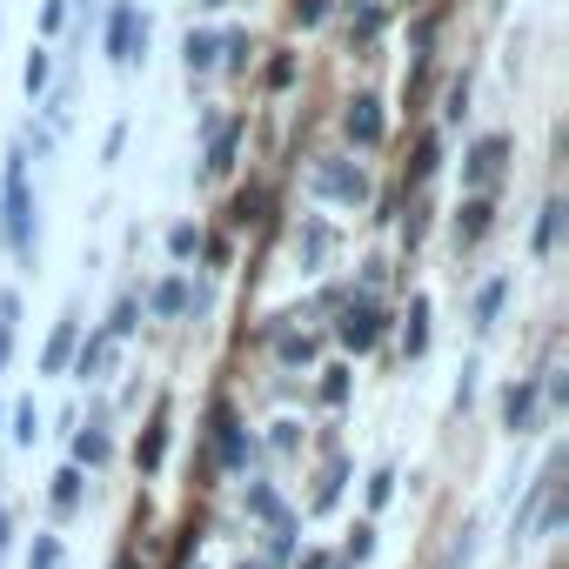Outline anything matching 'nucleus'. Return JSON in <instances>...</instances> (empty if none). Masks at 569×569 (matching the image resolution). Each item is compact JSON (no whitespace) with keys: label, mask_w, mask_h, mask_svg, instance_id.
Here are the masks:
<instances>
[{"label":"nucleus","mask_w":569,"mask_h":569,"mask_svg":"<svg viewBox=\"0 0 569 569\" xmlns=\"http://www.w3.org/2000/svg\"><path fill=\"white\" fill-rule=\"evenodd\" d=\"M309 194L316 201H336V208H362L369 201V168L349 161V154H322L309 168Z\"/></svg>","instance_id":"nucleus-1"},{"label":"nucleus","mask_w":569,"mask_h":569,"mask_svg":"<svg viewBox=\"0 0 569 569\" xmlns=\"http://www.w3.org/2000/svg\"><path fill=\"white\" fill-rule=\"evenodd\" d=\"M8 214H0V234H8L14 254H34V194H28V174H21V154H8Z\"/></svg>","instance_id":"nucleus-2"},{"label":"nucleus","mask_w":569,"mask_h":569,"mask_svg":"<svg viewBox=\"0 0 569 569\" xmlns=\"http://www.w3.org/2000/svg\"><path fill=\"white\" fill-rule=\"evenodd\" d=\"M502 161H509V141H502V134H482V141L462 154V188L489 194V188L502 181Z\"/></svg>","instance_id":"nucleus-3"},{"label":"nucleus","mask_w":569,"mask_h":569,"mask_svg":"<svg viewBox=\"0 0 569 569\" xmlns=\"http://www.w3.org/2000/svg\"><path fill=\"white\" fill-rule=\"evenodd\" d=\"M336 336H342V349L369 356V349L382 342V309H376V302H349V309H342V322H336Z\"/></svg>","instance_id":"nucleus-4"},{"label":"nucleus","mask_w":569,"mask_h":569,"mask_svg":"<svg viewBox=\"0 0 569 569\" xmlns=\"http://www.w3.org/2000/svg\"><path fill=\"white\" fill-rule=\"evenodd\" d=\"M342 134H349L356 148H376V141H382V101H376V94H356V101L342 108Z\"/></svg>","instance_id":"nucleus-5"},{"label":"nucleus","mask_w":569,"mask_h":569,"mask_svg":"<svg viewBox=\"0 0 569 569\" xmlns=\"http://www.w3.org/2000/svg\"><path fill=\"white\" fill-rule=\"evenodd\" d=\"M214 456H221V469H228V476H241V469H248V429H241L228 409H214Z\"/></svg>","instance_id":"nucleus-6"},{"label":"nucleus","mask_w":569,"mask_h":569,"mask_svg":"<svg viewBox=\"0 0 569 569\" xmlns=\"http://www.w3.org/2000/svg\"><path fill=\"white\" fill-rule=\"evenodd\" d=\"M134 34H141L134 0H114V21H108V54H114V68H134Z\"/></svg>","instance_id":"nucleus-7"},{"label":"nucleus","mask_w":569,"mask_h":569,"mask_svg":"<svg viewBox=\"0 0 569 569\" xmlns=\"http://www.w3.org/2000/svg\"><path fill=\"white\" fill-rule=\"evenodd\" d=\"M181 68H188V81H208L221 68V34H188L181 41Z\"/></svg>","instance_id":"nucleus-8"},{"label":"nucleus","mask_w":569,"mask_h":569,"mask_svg":"<svg viewBox=\"0 0 569 569\" xmlns=\"http://www.w3.org/2000/svg\"><path fill=\"white\" fill-rule=\"evenodd\" d=\"M74 349H81V316H61V322H54V336H48L41 369H48V376H61V369L74 362Z\"/></svg>","instance_id":"nucleus-9"},{"label":"nucleus","mask_w":569,"mask_h":569,"mask_svg":"<svg viewBox=\"0 0 569 569\" xmlns=\"http://www.w3.org/2000/svg\"><path fill=\"white\" fill-rule=\"evenodd\" d=\"M489 214H496L489 194H469V201L456 208V248H476V241L489 234Z\"/></svg>","instance_id":"nucleus-10"},{"label":"nucleus","mask_w":569,"mask_h":569,"mask_svg":"<svg viewBox=\"0 0 569 569\" xmlns=\"http://www.w3.org/2000/svg\"><path fill=\"white\" fill-rule=\"evenodd\" d=\"M502 422H509L516 436H522V429L536 422V382H516V389L502 396Z\"/></svg>","instance_id":"nucleus-11"},{"label":"nucleus","mask_w":569,"mask_h":569,"mask_svg":"<svg viewBox=\"0 0 569 569\" xmlns=\"http://www.w3.org/2000/svg\"><path fill=\"white\" fill-rule=\"evenodd\" d=\"M422 349H429V296H416V302H409V329H402V356L416 362Z\"/></svg>","instance_id":"nucleus-12"},{"label":"nucleus","mask_w":569,"mask_h":569,"mask_svg":"<svg viewBox=\"0 0 569 569\" xmlns=\"http://www.w3.org/2000/svg\"><path fill=\"white\" fill-rule=\"evenodd\" d=\"M502 302H509V274H496V281H482V296H476V329H496V316H502Z\"/></svg>","instance_id":"nucleus-13"},{"label":"nucleus","mask_w":569,"mask_h":569,"mask_svg":"<svg viewBox=\"0 0 569 569\" xmlns=\"http://www.w3.org/2000/svg\"><path fill=\"white\" fill-rule=\"evenodd\" d=\"M74 362H81V382H94V376L114 362V336H108V329H101V336H88V349H81Z\"/></svg>","instance_id":"nucleus-14"},{"label":"nucleus","mask_w":569,"mask_h":569,"mask_svg":"<svg viewBox=\"0 0 569 569\" xmlns=\"http://www.w3.org/2000/svg\"><path fill=\"white\" fill-rule=\"evenodd\" d=\"M134 456H141V469H161V456H168V409H154V422H148Z\"/></svg>","instance_id":"nucleus-15"},{"label":"nucleus","mask_w":569,"mask_h":569,"mask_svg":"<svg viewBox=\"0 0 569 569\" xmlns=\"http://www.w3.org/2000/svg\"><path fill=\"white\" fill-rule=\"evenodd\" d=\"M234 148H241V128H221L214 148H208V181H221V174L234 168Z\"/></svg>","instance_id":"nucleus-16"},{"label":"nucleus","mask_w":569,"mask_h":569,"mask_svg":"<svg viewBox=\"0 0 569 569\" xmlns=\"http://www.w3.org/2000/svg\"><path fill=\"white\" fill-rule=\"evenodd\" d=\"M274 356L289 362V369H302V362H316V336H296V329H281V336H274Z\"/></svg>","instance_id":"nucleus-17"},{"label":"nucleus","mask_w":569,"mask_h":569,"mask_svg":"<svg viewBox=\"0 0 569 569\" xmlns=\"http://www.w3.org/2000/svg\"><path fill=\"white\" fill-rule=\"evenodd\" d=\"M48 81H54V61L34 48V54H28V68H21V88H28V101H41V94H48Z\"/></svg>","instance_id":"nucleus-18"},{"label":"nucleus","mask_w":569,"mask_h":569,"mask_svg":"<svg viewBox=\"0 0 569 569\" xmlns=\"http://www.w3.org/2000/svg\"><path fill=\"white\" fill-rule=\"evenodd\" d=\"M296 254H302V268H322V254H329V228L309 221V228L296 234Z\"/></svg>","instance_id":"nucleus-19"},{"label":"nucleus","mask_w":569,"mask_h":569,"mask_svg":"<svg viewBox=\"0 0 569 569\" xmlns=\"http://www.w3.org/2000/svg\"><path fill=\"white\" fill-rule=\"evenodd\" d=\"M108 456H114V442H108L101 429H81V436H74V462H88V469H101Z\"/></svg>","instance_id":"nucleus-20"},{"label":"nucleus","mask_w":569,"mask_h":569,"mask_svg":"<svg viewBox=\"0 0 569 569\" xmlns=\"http://www.w3.org/2000/svg\"><path fill=\"white\" fill-rule=\"evenodd\" d=\"M248 509H254L261 522H289V509H281V496H274L268 482H248Z\"/></svg>","instance_id":"nucleus-21"},{"label":"nucleus","mask_w":569,"mask_h":569,"mask_svg":"<svg viewBox=\"0 0 569 569\" xmlns=\"http://www.w3.org/2000/svg\"><path fill=\"white\" fill-rule=\"evenodd\" d=\"M562 214H569L562 201H542V221H536V254H549V248H556V234H562Z\"/></svg>","instance_id":"nucleus-22"},{"label":"nucleus","mask_w":569,"mask_h":569,"mask_svg":"<svg viewBox=\"0 0 569 569\" xmlns=\"http://www.w3.org/2000/svg\"><path fill=\"white\" fill-rule=\"evenodd\" d=\"M134 329H141V296H121L114 316H108V336L121 342V336H134Z\"/></svg>","instance_id":"nucleus-23"},{"label":"nucleus","mask_w":569,"mask_h":569,"mask_svg":"<svg viewBox=\"0 0 569 569\" xmlns=\"http://www.w3.org/2000/svg\"><path fill=\"white\" fill-rule=\"evenodd\" d=\"M181 309H188V281H181V274H168L161 289H154V316H181Z\"/></svg>","instance_id":"nucleus-24"},{"label":"nucleus","mask_w":569,"mask_h":569,"mask_svg":"<svg viewBox=\"0 0 569 569\" xmlns=\"http://www.w3.org/2000/svg\"><path fill=\"white\" fill-rule=\"evenodd\" d=\"M436 168H442V148H436V134H422V148H416V161H409V181L422 188V181H429Z\"/></svg>","instance_id":"nucleus-25"},{"label":"nucleus","mask_w":569,"mask_h":569,"mask_svg":"<svg viewBox=\"0 0 569 569\" xmlns=\"http://www.w3.org/2000/svg\"><path fill=\"white\" fill-rule=\"evenodd\" d=\"M81 482H88V476H81V462H74V469H61V476H54V509H61V516H68V509H74V502H81Z\"/></svg>","instance_id":"nucleus-26"},{"label":"nucleus","mask_w":569,"mask_h":569,"mask_svg":"<svg viewBox=\"0 0 569 569\" xmlns=\"http://www.w3.org/2000/svg\"><path fill=\"white\" fill-rule=\"evenodd\" d=\"M376 556V522H356V536H349V549H342V562L356 569V562H369Z\"/></svg>","instance_id":"nucleus-27"},{"label":"nucleus","mask_w":569,"mask_h":569,"mask_svg":"<svg viewBox=\"0 0 569 569\" xmlns=\"http://www.w3.org/2000/svg\"><path fill=\"white\" fill-rule=\"evenodd\" d=\"M221 68H228V74L248 68V34H221Z\"/></svg>","instance_id":"nucleus-28"},{"label":"nucleus","mask_w":569,"mask_h":569,"mask_svg":"<svg viewBox=\"0 0 569 569\" xmlns=\"http://www.w3.org/2000/svg\"><path fill=\"white\" fill-rule=\"evenodd\" d=\"M261 208H268V194H261V188H248V194H234V228H248V221H261Z\"/></svg>","instance_id":"nucleus-29"},{"label":"nucleus","mask_w":569,"mask_h":569,"mask_svg":"<svg viewBox=\"0 0 569 569\" xmlns=\"http://www.w3.org/2000/svg\"><path fill=\"white\" fill-rule=\"evenodd\" d=\"M28 569H61V536H34V556Z\"/></svg>","instance_id":"nucleus-30"},{"label":"nucleus","mask_w":569,"mask_h":569,"mask_svg":"<svg viewBox=\"0 0 569 569\" xmlns=\"http://www.w3.org/2000/svg\"><path fill=\"white\" fill-rule=\"evenodd\" d=\"M289 14H296V28L309 34V28H322V21H329V0H296Z\"/></svg>","instance_id":"nucleus-31"},{"label":"nucleus","mask_w":569,"mask_h":569,"mask_svg":"<svg viewBox=\"0 0 569 569\" xmlns=\"http://www.w3.org/2000/svg\"><path fill=\"white\" fill-rule=\"evenodd\" d=\"M194 248H201V234H194L188 221H181V228H168V254H174V261H188Z\"/></svg>","instance_id":"nucleus-32"},{"label":"nucleus","mask_w":569,"mask_h":569,"mask_svg":"<svg viewBox=\"0 0 569 569\" xmlns=\"http://www.w3.org/2000/svg\"><path fill=\"white\" fill-rule=\"evenodd\" d=\"M34 436H41V416H34V402H21V409H14V442L34 449Z\"/></svg>","instance_id":"nucleus-33"},{"label":"nucleus","mask_w":569,"mask_h":569,"mask_svg":"<svg viewBox=\"0 0 569 569\" xmlns=\"http://www.w3.org/2000/svg\"><path fill=\"white\" fill-rule=\"evenodd\" d=\"M342 482H349V469L336 462V469L322 476V489H316V509H336V496H342Z\"/></svg>","instance_id":"nucleus-34"},{"label":"nucleus","mask_w":569,"mask_h":569,"mask_svg":"<svg viewBox=\"0 0 569 569\" xmlns=\"http://www.w3.org/2000/svg\"><path fill=\"white\" fill-rule=\"evenodd\" d=\"M389 496H396V469H376V476H369V509H382Z\"/></svg>","instance_id":"nucleus-35"},{"label":"nucleus","mask_w":569,"mask_h":569,"mask_svg":"<svg viewBox=\"0 0 569 569\" xmlns=\"http://www.w3.org/2000/svg\"><path fill=\"white\" fill-rule=\"evenodd\" d=\"M322 402H329V409H336V402H349V376H342V369H329V376H322Z\"/></svg>","instance_id":"nucleus-36"},{"label":"nucleus","mask_w":569,"mask_h":569,"mask_svg":"<svg viewBox=\"0 0 569 569\" xmlns=\"http://www.w3.org/2000/svg\"><path fill=\"white\" fill-rule=\"evenodd\" d=\"M268 442H274L281 456H296V442H302V429H296V422H274V436H268Z\"/></svg>","instance_id":"nucleus-37"},{"label":"nucleus","mask_w":569,"mask_h":569,"mask_svg":"<svg viewBox=\"0 0 569 569\" xmlns=\"http://www.w3.org/2000/svg\"><path fill=\"white\" fill-rule=\"evenodd\" d=\"M41 28H48V34L68 28V0H48V8H41Z\"/></svg>","instance_id":"nucleus-38"},{"label":"nucleus","mask_w":569,"mask_h":569,"mask_svg":"<svg viewBox=\"0 0 569 569\" xmlns=\"http://www.w3.org/2000/svg\"><path fill=\"white\" fill-rule=\"evenodd\" d=\"M289 81H296V61H289V54L268 61V88H289Z\"/></svg>","instance_id":"nucleus-39"},{"label":"nucleus","mask_w":569,"mask_h":569,"mask_svg":"<svg viewBox=\"0 0 569 569\" xmlns=\"http://www.w3.org/2000/svg\"><path fill=\"white\" fill-rule=\"evenodd\" d=\"M376 28H382V8H362V14H356V34H362V41H369V34H376Z\"/></svg>","instance_id":"nucleus-40"},{"label":"nucleus","mask_w":569,"mask_h":569,"mask_svg":"<svg viewBox=\"0 0 569 569\" xmlns=\"http://www.w3.org/2000/svg\"><path fill=\"white\" fill-rule=\"evenodd\" d=\"M442 114H449V121H462V114H469V88H449V108H442Z\"/></svg>","instance_id":"nucleus-41"},{"label":"nucleus","mask_w":569,"mask_h":569,"mask_svg":"<svg viewBox=\"0 0 569 569\" xmlns=\"http://www.w3.org/2000/svg\"><path fill=\"white\" fill-rule=\"evenodd\" d=\"M8 356H14V322H0V369H8Z\"/></svg>","instance_id":"nucleus-42"},{"label":"nucleus","mask_w":569,"mask_h":569,"mask_svg":"<svg viewBox=\"0 0 569 569\" xmlns=\"http://www.w3.org/2000/svg\"><path fill=\"white\" fill-rule=\"evenodd\" d=\"M296 569H336V562H329V556H322V549H309V556H302V562H296Z\"/></svg>","instance_id":"nucleus-43"},{"label":"nucleus","mask_w":569,"mask_h":569,"mask_svg":"<svg viewBox=\"0 0 569 569\" xmlns=\"http://www.w3.org/2000/svg\"><path fill=\"white\" fill-rule=\"evenodd\" d=\"M8 536H14V529H8V516H0V556H8Z\"/></svg>","instance_id":"nucleus-44"},{"label":"nucleus","mask_w":569,"mask_h":569,"mask_svg":"<svg viewBox=\"0 0 569 569\" xmlns=\"http://www.w3.org/2000/svg\"><path fill=\"white\" fill-rule=\"evenodd\" d=\"M201 8H228V0H201Z\"/></svg>","instance_id":"nucleus-45"},{"label":"nucleus","mask_w":569,"mask_h":569,"mask_svg":"<svg viewBox=\"0 0 569 569\" xmlns=\"http://www.w3.org/2000/svg\"><path fill=\"white\" fill-rule=\"evenodd\" d=\"M241 569H261V562H241Z\"/></svg>","instance_id":"nucleus-46"}]
</instances>
